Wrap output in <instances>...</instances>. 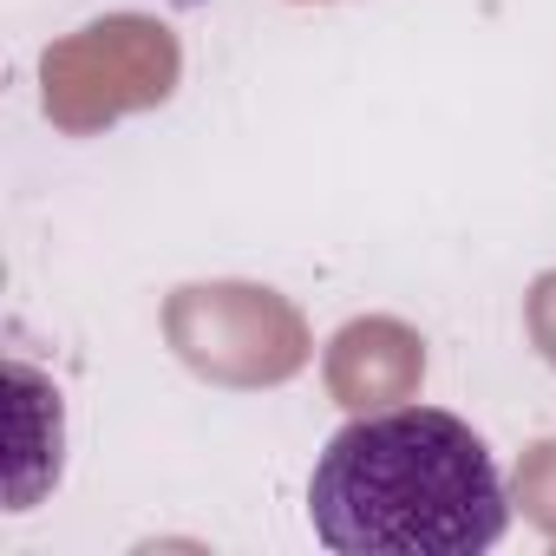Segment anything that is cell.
I'll use <instances>...</instances> for the list:
<instances>
[{
    "mask_svg": "<svg viewBox=\"0 0 556 556\" xmlns=\"http://www.w3.org/2000/svg\"><path fill=\"white\" fill-rule=\"evenodd\" d=\"M308 523L334 556H484L510 504L491 445L458 413L393 406L328 439Z\"/></svg>",
    "mask_w": 556,
    "mask_h": 556,
    "instance_id": "6da1fadb",
    "label": "cell"
}]
</instances>
